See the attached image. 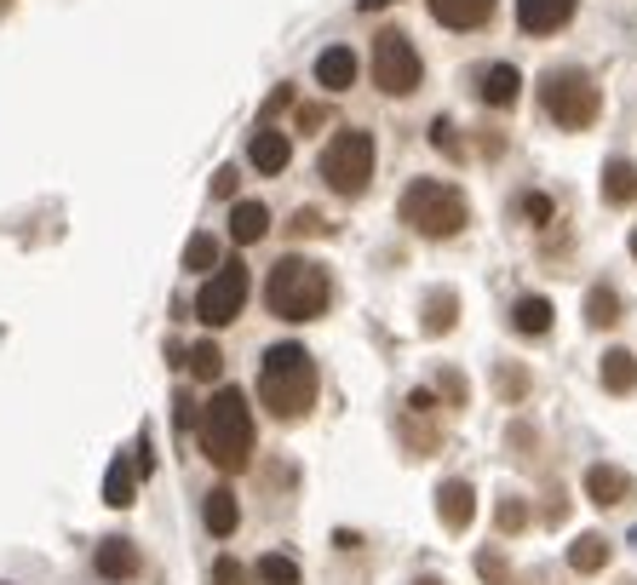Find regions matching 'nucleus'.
I'll return each mask as SVG.
<instances>
[{
	"instance_id": "f257e3e1",
	"label": "nucleus",
	"mask_w": 637,
	"mask_h": 585,
	"mask_svg": "<svg viewBox=\"0 0 637 585\" xmlns=\"http://www.w3.org/2000/svg\"><path fill=\"white\" fill-rule=\"evenodd\" d=\"M259 402H265V414L270 419H304L316 408V362H311V350L282 339V345H270L259 356Z\"/></svg>"
},
{
	"instance_id": "412c9836",
	"label": "nucleus",
	"mask_w": 637,
	"mask_h": 585,
	"mask_svg": "<svg viewBox=\"0 0 637 585\" xmlns=\"http://www.w3.org/2000/svg\"><path fill=\"white\" fill-rule=\"evenodd\" d=\"M632 195H637V167L626 156H608V167H603V201H608V207H626Z\"/></svg>"
},
{
	"instance_id": "a19ab883",
	"label": "nucleus",
	"mask_w": 637,
	"mask_h": 585,
	"mask_svg": "<svg viewBox=\"0 0 637 585\" xmlns=\"http://www.w3.org/2000/svg\"><path fill=\"white\" fill-rule=\"evenodd\" d=\"M632 259H637V230H632Z\"/></svg>"
},
{
	"instance_id": "cd10ccee",
	"label": "nucleus",
	"mask_w": 637,
	"mask_h": 585,
	"mask_svg": "<svg viewBox=\"0 0 637 585\" xmlns=\"http://www.w3.org/2000/svg\"><path fill=\"white\" fill-rule=\"evenodd\" d=\"M224 259H219V241L213 236H190V247H185V270H219Z\"/></svg>"
},
{
	"instance_id": "4468645a",
	"label": "nucleus",
	"mask_w": 637,
	"mask_h": 585,
	"mask_svg": "<svg viewBox=\"0 0 637 585\" xmlns=\"http://www.w3.org/2000/svg\"><path fill=\"white\" fill-rule=\"evenodd\" d=\"M356 75H362V64H356L350 46H327V53L316 58V81H322L327 92H350Z\"/></svg>"
},
{
	"instance_id": "f8f14e48",
	"label": "nucleus",
	"mask_w": 637,
	"mask_h": 585,
	"mask_svg": "<svg viewBox=\"0 0 637 585\" xmlns=\"http://www.w3.org/2000/svg\"><path fill=\"white\" fill-rule=\"evenodd\" d=\"M517 92H523V75H517V64H482V69H477V98H482L489 110L517 104Z\"/></svg>"
},
{
	"instance_id": "9b49d317",
	"label": "nucleus",
	"mask_w": 637,
	"mask_h": 585,
	"mask_svg": "<svg viewBox=\"0 0 637 585\" xmlns=\"http://www.w3.org/2000/svg\"><path fill=\"white\" fill-rule=\"evenodd\" d=\"M574 7L580 0H517V23L523 35H557L574 18Z\"/></svg>"
},
{
	"instance_id": "7c9ffc66",
	"label": "nucleus",
	"mask_w": 637,
	"mask_h": 585,
	"mask_svg": "<svg viewBox=\"0 0 637 585\" xmlns=\"http://www.w3.org/2000/svg\"><path fill=\"white\" fill-rule=\"evenodd\" d=\"M477 574L489 585H505V580H512V563H505L500 551H477Z\"/></svg>"
},
{
	"instance_id": "b1692460",
	"label": "nucleus",
	"mask_w": 637,
	"mask_h": 585,
	"mask_svg": "<svg viewBox=\"0 0 637 585\" xmlns=\"http://www.w3.org/2000/svg\"><path fill=\"white\" fill-rule=\"evenodd\" d=\"M569 569H574V574L608 569V540H603V533H580V540L569 545Z\"/></svg>"
},
{
	"instance_id": "f704fd0d",
	"label": "nucleus",
	"mask_w": 637,
	"mask_h": 585,
	"mask_svg": "<svg viewBox=\"0 0 637 585\" xmlns=\"http://www.w3.org/2000/svg\"><path fill=\"white\" fill-rule=\"evenodd\" d=\"M236 184H242V172H236V167H219V172H213V195L231 201V195H236Z\"/></svg>"
},
{
	"instance_id": "a878e982",
	"label": "nucleus",
	"mask_w": 637,
	"mask_h": 585,
	"mask_svg": "<svg viewBox=\"0 0 637 585\" xmlns=\"http://www.w3.org/2000/svg\"><path fill=\"white\" fill-rule=\"evenodd\" d=\"M585 322H592V327H615L621 322V293L597 282L592 293H585Z\"/></svg>"
},
{
	"instance_id": "39448f33",
	"label": "nucleus",
	"mask_w": 637,
	"mask_h": 585,
	"mask_svg": "<svg viewBox=\"0 0 637 585\" xmlns=\"http://www.w3.org/2000/svg\"><path fill=\"white\" fill-rule=\"evenodd\" d=\"M540 104H546V115L563 126V133H585V126L597 121V110H603V92H597V81L585 69L563 64V69L540 75Z\"/></svg>"
},
{
	"instance_id": "423d86ee",
	"label": "nucleus",
	"mask_w": 637,
	"mask_h": 585,
	"mask_svg": "<svg viewBox=\"0 0 637 585\" xmlns=\"http://www.w3.org/2000/svg\"><path fill=\"white\" fill-rule=\"evenodd\" d=\"M316 172H322V184L334 190V195L356 201V195L373 184V138H368V133H356V126H345V133L327 138Z\"/></svg>"
},
{
	"instance_id": "393cba45",
	"label": "nucleus",
	"mask_w": 637,
	"mask_h": 585,
	"mask_svg": "<svg viewBox=\"0 0 637 585\" xmlns=\"http://www.w3.org/2000/svg\"><path fill=\"white\" fill-rule=\"evenodd\" d=\"M185 368H190V379L213 385V379L224 373V350H219L213 339H201V345H190V350H185Z\"/></svg>"
},
{
	"instance_id": "4be33fe9",
	"label": "nucleus",
	"mask_w": 637,
	"mask_h": 585,
	"mask_svg": "<svg viewBox=\"0 0 637 585\" xmlns=\"http://www.w3.org/2000/svg\"><path fill=\"white\" fill-rule=\"evenodd\" d=\"M247 580H253V585H304L299 563H293V556H282V551H265L259 563L247 569Z\"/></svg>"
},
{
	"instance_id": "9d476101",
	"label": "nucleus",
	"mask_w": 637,
	"mask_h": 585,
	"mask_svg": "<svg viewBox=\"0 0 637 585\" xmlns=\"http://www.w3.org/2000/svg\"><path fill=\"white\" fill-rule=\"evenodd\" d=\"M247 161H253V172H265V178L288 172V161H293L288 133H276V126H259V133L247 138Z\"/></svg>"
},
{
	"instance_id": "20e7f679",
	"label": "nucleus",
	"mask_w": 637,
	"mask_h": 585,
	"mask_svg": "<svg viewBox=\"0 0 637 585\" xmlns=\"http://www.w3.org/2000/svg\"><path fill=\"white\" fill-rule=\"evenodd\" d=\"M402 224L414 236H425V241H454L466 230V195L454 190V184H443V178H414V184L402 190Z\"/></svg>"
},
{
	"instance_id": "7ed1b4c3",
	"label": "nucleus",
	"mask_w": 637,
	"mask_h": 585,
	"mask_svg": "<svg viewBox=\"0 0 637 585\" xmlns=\"http://www.w3.org/2000/svg\"><path fill=\"white\" fill-rule=\"evenodd\" d=\"M327 299H334V282H327V270L316 259H299V252L276 259L270 282H265V304L282 322H316L327 311Z\"/></svg>"
},
{
	"instance_id": "58836bf2",
	"label": "nucleus",
	"mask_w": 637,
	"mask_h": 585,
	"mask_svg": "<svg viewBox=\"0 0 637 585\" xmlns=\"http://www.w3.org/2000/svg\"><path fill=\"white\" fill-rule=\"evenodd\" d=\"M407 585H448V580H437V574H414V580H407Z\"/></svg>"
},
{
	"instance_id": "2eb2a0df",
	"label": "nucleus",
	"mask_w": 637,
	"mask_h": 585,
	"mask_svg": "<svg viewBox=\"0 0 637 585\" xmlns=\"http://www.w3.org/2000/svg\"><path fill=\"white\" fill-rule=\"evenodd\" d=\"M585 499H592V505H603V511H608V505L632 499V476H626L621 465H592V471H585Z\"/></svg>"
},
{
	"instance_id": "dca6fc26",
	"label": "nucleus",
	"mask_w": 637,
	"mask_h": 585,
	"mask_svg": "<svg viewBox=\"0 0 637 585\" xmlns=\"http://www.w3.org/2000/svg\"><path fill=\"white\" fill-rule=\"evenodd\" d=\"M597 379H603V391H608V396H632V391H637V356H632L626 345L603 350V368H597Z\"/></svg>"
},
{
	"instance_id": "6ab92c4d",
	"label": "nucleus",
	"mask_w": 637,
	"mask_h": 585,
	"mask_svg": "<svg viewBox=\"0 0 637 585\" xmlns=\"http://www.w3.org/2000/svg\"><path fill=\"white\" fill-rule=\"evenodd\" d=\"M265 236H270V207H265V201H236V207H231V241L253 247Z\"/></svg>"
},
{
	"instance_id": "72a5a7b5",
	"label": "nucleus",
	"mask_w": 637,
	"mask_h": 585,
	"mask_svg": "<svg viewBox=\"0 0 637 585\" xmlns=\"http://www.w3.org/2000/svg\"><path fill=\"white\" fill-rule=\"evenodd\" d=\"M500 391H505V402H523V391H528L523 368H500Z\"/></svg>"
},
{
	"instance_id": "ea45409f",
	"label": "nucleus",
	"mask_w": 637,
	"mask_h": 585,
	"mask_svg": "<svg viewBox=\"0 0 637 585\" xmlns=\"http://www.w3.org/2000/svg\"><path fill=\"white\" fill-rule=\"evenodd\" d=\"M379 7H391V0H362V12H379Z\"/></svg>"
},
{
	"instance_id": "c85d7f7f",
	"label": "nucleus",
	"mask_w": 637,
	"mask_h": 585,
	"mask_svg": "<svg viewBox=\"0 0 637 585\" xmlns=\"http://www.w3.org/2000/svg\"><path fill=\"white\" fill-rule=\"evenodd\" d=\"M517 213L534 224V230H546V224H551V195H546V190H528V195L517 201Z\"/></svg>"
},
{
	"instance_id": "1a4fd4ad",
	"label": "nucleus",
	"mask_w": 637,
	"mask_h": 585,
	"mask_svg": "<svg viewBox=\"0 0 637 585\" xmlns=\"http://www.w3.org/2000/svg\"><path fill=\"white\" fill-rule=\"evenodd\" d=\"M437 517H443L448 533H466L471 528V517H477V488H471L466 476H448L443 488H437Z\"/></svg>"
},
{
	"instance_id": "0eeeda50",
	"label": "nucleus",
	"mask_w": 637,
	"mask_h": 585,
	"mask_svg": "<svg viewBox=\"0 0 637 585\" xmlns=\"http://www.w3.org/2000/svg\"><path fill=\"white\" fill-rule=\"evenodd\" d=\"M420 81H425V64L414 53V41L402 30H385L373 41V87L385 98H407V92H420Z\"/></svg>"
},
{
	"instance_id": "473e14b6",
	"label": "nucleus",
	"mask_w": 637,
	"mask_h": 585,
	"mask_svg": "<svg viewBox=\"0 0 637 585\" xmlns=\"http://www.w3.org/2000/svg\"><path fill=\"white\" fill-rule=\"evenodd\" d=\"M431 144H437V149H448V156H460V138H454V121H431Z\"/></svg>"
},
{
	"instance_id": "5701e85b",
	"label": "nucleus",
	"mask_w": 637,
	"mask_h": 585,
	"mask_svg": "<svg viewBox=\"0 0 637 585\" xmlns=\"http://www.w3.org/2000/svg\"><path fill=\"white\" fill-rule=\"evenodd\" d=\"M138 476H144L138 460H115V465L104 471V499H110V505H133V499H138Z\"/></svg>"
},
{
	"instance_id": "ddd939ff",
	"label": "nucleus",
	"mask_w": 637,
	"mask_h": 585,
	"mask_svg": "<svg viewBox=\"0 0 637 585\" xmlns=\"http://www.w3.org/2000/svg\"><path fill=\"white\" fill-rule=\"evenodd\" d=\"M431 18L443 23V30H482V23L494 18V0H431Z\"/></svg>"
},
{
	"instance_id": "2f4dec72",
	"label": "nucleus",
	"mask_w": 637,
	"mask_h": 585,
	"mask_svg": "<svg viewBox=\"0 0 637 585\" xmlns=\"http://www.w3.org/2000/svg\"><path fill=\"white\" fill-rule=\"evenodd\" d=\"M213 585H247V569L236 563V556H219V563H213Z\"/></svg>"
},
{
	"instance_id": "bb28decb",
	"label": "nucleus",
	"mask_w": 637,
	"mask_h": 585,
	"mask_svg": "<svg viewBox=\"0 0 637 585\" xmlns=\"http://www.w3.org/2000/svg\"><path fill=\"white\" fill-rule=\"evenodd\" d=\"M454 322H460V299H454V293H431L425 299V334H448Z\"/></svg>"
},
{
	"instance_id": "aec40b11",
	"label": "nucleus",
	"mask_w": 637,
	"mask_h": 585,
	"mask_svg": "<svg viewBox=\"0 0 637 585\" xmlns=\"http://www.w3.org/2000/svg\"><path fill=\"white\" fill-rule=\"evenodd\" d=\"M201 517H208V533H219V540H231L236 522H242V505H236V488H213L208 505H201Z\"/></svg>"
},
{
	"instance_id": "6e6552de",
	"label": "nucleus",
	"mask_w": 637,
	"mask_h": 585,
	"mask_svg": "<svg viewBox=\"0 0 637 585\" xmlns=\"http://www.w3.org/2000/svg\"><path fill=\"white\" fill-rule=\"evenodd\" d=\"M247 288H253L247 265H219L208 275V288H201V299H195V316L208 327H231L242 316V304H247Z\"/></svg>"
},
{
	"instance_id": "c756f323",
	"label": "nucleus",
	"mask_w": 637,
	"mask_h": 585,
	"mask_svg": "<svg viewBox=\"0 0 637 585\" xmlns=\"http://www.w3.org/2000/svg\"><path fill=\"white\" fill-rule=\"evenodd\" d=\"M528 528V499H500V533H523Z\"/></svg>"
},
{
	"instance_id": "f03ea898",
	"label": "nucleus",
	"mask_w": 637,
	"mask_h": 585,
	"mask_svg": "<svg viewBox=\"0 0 637 585\" xmlns=\"http://www.w3.org/2000/svg\"><path fill=\"white\" fill-rule=\"evenodd\" d=\"M201 453L219 471H247L253 460V402L236 385H219L213 402L201 408Z\"/></svg>"
},
{
	"instance_id": "4c0bfd02",
	"label": "nucleus",
	"mask_w": 637,
	"mask_h": 585,
	"mask_svg": "<svg viewBox=\"0 0 637 585\" xmlns=\"http://www.w3.org/2000/svg\"><path fill=\"white\" fill-rule=\"evenodd\" d=\"M334 545H339V551H356V545H362V533H350V528H339V533H334Z\"/></svg>"
},
{
	"instance_id": "a211bd4d",
	"label": "nucleus",
	"mask_w": 637,
	"mask_h": 585,
	"mask_svg": "<svg viewBox=\"0 0 637 585\" xmlns=\"http://www.w3.org/2000/svg\"><path fill=\"white\" fill-rule=\"evenodd\" d=\"M92 563H98V574H104V580H133L138 574V545L133 540H98Z\"/></svg>"
},
{
	"instance_id": "e433bc0d",
	"label": "nucleus",
	"mask_w": 637,
	"mask_h": 585,
	"mask_svg": "<svg viewBox=\"0 0 637 585\" xmlns=\"http://www.w3.org/2000/svg\"><path fill=\"white\" fill-rule=\"evenodd\" d=\"M322 121H327V110H322V104H304V110H299V126H304V133H316Z\"/></svg>"
},
{
	"instance_id": "c9c22d12",
	"label": "nucleus",
	"mask_w": 637,
	"mask_h": 585,
	"mask_svg": "<svg viewBox=\"0 0 637 585\" xmlns=\"http://www.w3.org/2000/svg\"><path fill=\"white\" fill-rule=\"evenodd\" d=\"M437 385L448 391V408H466V379H460V373H443Z\"/></svg>"
},
{
	"instance_id": "f3484780",
	"label": "nucleus",
	"mask_w": 637,
	"mask_h": 585,
	"mask_svg": "<svg viewBox=\"0 0 637 585\" xmlns=\"http://www.w3.org/2000/svg\"><path fill=\"white\" fill-rule=\"evenodd\" d=\"M512 327H517L523 339H546L551 334V299L546 293H523L512 304Z\"/></svg>"
}]
</instances>
